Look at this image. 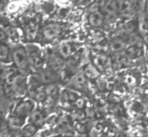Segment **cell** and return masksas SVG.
<instances>
[{"instance_id":"cell-1","label":"cell","mask_w":148,"mask_h":137,"mask_svg":"<svg viewBox=\"0 0 148 137\" xmlns=\"http://www.w3.org/2000/svg\"><path fill=\"white\" fill-rule=\"evenodd\" d=\"M11 58H12V63L21 73H27L31 69V64L25 46L19 44L15 45L11 50Z\"/></svg>"},{"instance_id":"cell-2","label":"cell","mask_w":148,"mask_h":137,"mask_svg":"<svg viewBox=\"0 0 148 137\" xmlns=\"http://www.w3.org/2000/svg\"><path fill=\"white\" fill-rule=\"evenodd\" d=\"M25 49L29 56L31 68L35 70H41L44 65V55L42 53L41 48L36 44H27Z\"/></svg>"},{"instance_id":"cell-3","label":"cell","mask_w":148,"mask_h":137,"mask_svg":"<svg viewBox=\"0 0 148 137\" xmlns=\"http://www.w3.org/2000/svg\"><path fill=\"white\" fill-rule=\"evenodd\" d=\"M10 83L16 96H23L27 94V88H29V82H27V77L23 75V73L21 72L19 74L13 75Z\"/></svg>"},{"instance_id":"cell-4","label":"cell","mask_w":148,"mask_h":137,"mask_svg":"<svg viewBox=\"0 0 148 137\" xmlns=\"http://www.w3.org/2000/svg\"><path fill=\"white\" fill-rule=\"evenodd\" d=\"M62 28L59 23H49V25H45L44 29L42 30V37L43 40L46 42H52L55 41L59 38L61 35Z\"/></svg>"},{"instance_id":"cell-5","label":"cell","mask_w":148,"mask_h":137,"mask_svg":"<svg viewBox=\"0 0 148 137\" xmlns=\"http://www.w3.org/2000/svg\"><path fill=\"white\" fill-rule=\"evenodd\" d=\"M99 9L106 17H115L118 12V2L116 0H99Z\"/></svg>"},{"instance_id":"cell-6","label":"cell","mask_w":148,"mask_h":137,"mask_svg":"<svg viewBox=\"0 0 148 137\" xmlns=\"http://www.w3.org/2000/svg\"><path fill=\"white\" fill-rule=\"evenodd\" d=\"M36 110L35 108V103L32 100H25L23 102L18 103L15 107L13 114H16L18 116L25 117V118H29V115Z\"/></svg>"},{"instance_id":"cell-7","label":"cell","mask_w":148,"mask_h":137,"mask_svg":"<svg viewBox=\"0 0 148 137\" xmlns=\"http://www.w3.org/2000/svg\"><path fill=\"white\" fill-rule=\"evenodd\" d=\"M48 64H49V67L52 70H54L55 72H59L65 66V59L63 57L60 56V54L57 51L51 52V53L48 54L47 56Z\"/></svg>"},{"instance_id":"cell-8","label":"cell","mask_w":148,"mask_h":137,"mask_svg":"<svg viewBox=\"0 0 148 137\" xmlns=\"http://www.w3.org/2000/svg\"><path fill=\"white\" fill-rule=\"evenodd\" d=\"M75 48H74L73 43H70V42H61V43L58 45L57 52L60 54L61 57H63L64 59H68V58H71L72 56L75 53Z\"/></svg>"},{"instance_id":"cell-9","label":"cell","mask_w":148,"mask_h":137,"mask_svg":"<svg viewBox=\"0 0 148 137\" xmlns=\"http://www.w3.org/2000/svg\"><path fill=\"white\" fill-rule=\"evenodd\" d=\"M105 15L101 13L99 9L91 10L88 14V23L92 28H99L103 23Z\"/></svg>"},{"instance_id":"cell-10","label":"cell","mask_w":148,"mask_h":137,"mask_svg":"<svg viewBox=\"0 0 148 137\" xmlns=\"http://www.w3.org/2000/svg\"><path fill=\"white\" fill-rule=\"evenodd\" d=\"M118 12L123 17H129L133 12V3L131 0H118Z\"/></svg>"},{"instance_id":"cell-11","label":"cell","mask_w":148,"mask_h":137,"mask_svg":"<svg viewBox=\"0 0 148 137\" xmlns=\"http://www.w3.org/2000/svg\"><path fill=\"white\" fill-rule=\"evenodd\" d=\"M40 79L42 82L47 84H53L56 81V72L52 70L50 67L42 68L40 73Z\"/></svg>"},{"instance_id":"cell-12","label":"cell","mask_w":148,"mask_h":137,"mask_svg":"<svg viewBox=\"0 0 148 137\" xmlns=\"http://www.w3.org/2000/svg\"><path fill=\"white\" fill-rule=\"evenodd\" d=\"M0 62L10 63L12 62L10 47L6 43H0Z\"/></svg>"},{"instance_id":"cell-13","label":"cell","mask_w":148,"mask_h":137,"mask_svg":"<svg viewBox=\"0 0 148 137\" xmlns=\"http://www.w3.org/2000/svg\"><path fill=\"white\" fill-rule=\"evenodd\" d=\"M126 42L121 38H116V39L112 40L110 43V50L113 53H121V52L126 50Z\"/></svg>"},{"instance_id":"cell-14","label":"cell","mask_w":148,"mask_h":137,"mask_svg":"<svg viewBox=\"0 0 148 137\" xmlns=\"http://www.w3.org/2000/svg\"><path fill=\"white\" fill-rule=\"evenodd\" d=\"M25 120H27V118H25V117L18 116V115L12 113V115L9 117L8 123H9V126L12 129H19L21 130L25 126Z\"/></svg>"},{"instance_id":"cell-15","label":"cell","mask_w":148,"mask_h":137,"mask_svg":"<svg viewBox=\"0 0 148 137\" xmlns=\"http://www.w3.org/2000/svg\"><path fill=\"white\" fill-rule=\"evenodd\" d=\"M29 123H32L33 125H35L36 127H40L44 124V121H45V116L43 115V113L39 110H35L29 117Z\"/></svg>"},{"instance_id":"cell-16","label":"cell","mask_w":148,"mask_h":137,"mask_svg":"<svg viewBox=\"0 0 148 137\" xmlns=\"http://www.w3.org/2000/svg\"><path fill=\"white\" fill-rule=\"evenodd\" d=\"M12 75V70L8 63L0 62V81H7Z\"/></svg>"},{"instance_id":"cell-17","label":"cell","mask_w":148,"mask_h":137,"mask_svg":"<svg viewBox=\"0 0 148 137\" xmlns=\"http://www.w3.org/2000/svg\"><path fill=\"white\" fill-rule=\"evenodd\" d=\"M37 132V127L35 125H33L32 123L25 125L23 128L21 129V133L23 137H32L34 136V134Z\"/></svg>"},{"instance_id":"cell-18","label":"cell","mask_w":148,"mask_h":137,"mask_svg":"<svg viewBox=\"0 0 148 137\" xmlns=\"http://www.w3.org/2000/svg\"><path fill=\"white\" fill-rule=\"evenodd\" d=\"M95 63L99 69H105L108 65H110V60L105 55H97L95 59Z\"/></svg>"},{"instance_id":"cell-19","label":"cell","mask_w":148,"mask_h":137,"mask_svg":"<svg viewBox=\"0 0 148 137\" xmlns=\"http://www.w3.org/2000/svg\"><path fill=\"white\" fill-rule=\"evenodd\" d=\"M25 37L27 40H34L38 35V28L35 23H29V25L25 30Z\"/></svg>"},{"instance_id":"cell-20","label":"cell","mask_w":148,"mask_h":137,"mask_svg":"<svg viewBox=\"0 0 148 137\" xmlns=\"http://www.w3.org/2000/svg\"><path fill=\"white\" fill-rule=\"evenodd\" d=\"M6 31V35H7V40H9V42H18L19 38H21V33H17L16 29H7Z\"/></svg>"},{"instance_id":"cell-21","label":"cell","mask_w":148,"mask_h":137,"mask_svg":"<svg viewBox=\"0 0 148 137\" xmlns=\"http://www.w3.org/2000/svg\"><path fill=\"white\" fill-rule=\"evenodd\" d=\"M7 40V35L6 31L3 30L2 28H0V43H4Z\"/></svg>"},{"instance_id":"cell-22","label":"cell","mask_w":148,"mask_h":137,"mask_svg":"<svg viewBox=\"0 0 148 137\" xmlns=\"http://www.w3.org/2000/svg\"><path fill=\"white\" fill-rule=\"evenodd\" d=\"M144 14H145L146 19L148 21V0H146L145 6H144Z\"/></svg>"}]
</instances>
